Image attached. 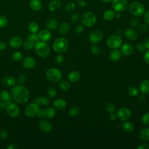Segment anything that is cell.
Returning <instances> with one entry per match:
<instances>
[{"label": "cell", "mask_w": 149, "mask_h": 149, "mask_svg": "<svg viewBox=\"0 0 149 149\" xmlns=\"http://www.w3.org/2000/svg\"><path fill=\"white\" fill-rule=\"evenodd\" d=\"M143 44L144 45V47L146 49H149V37L146 38L143 42Z\"/></svg>", "instance_id": "obj_59"}, {"label": "cell", "mask_w": 149, "mask_h": 149, "mask_svg": "<svg viewBox=\"0 0 149 149\" xmlns=\"http://www.w3.org/2000/svg\"><path fill=\"white\" fill-rule=\"evenodd\" d=\"M144 20L147 24H149V10L145 12L144 15Z\"/></svg>", "instance_id": "obj_57"}, {"label": "cell", "mask_w": 149, "mask_h": 149, "mask_svg": "<svg viewBox=\"0 0 149 149\" xmlns=\"http://www.w3.org/2000/svg\"><path fill=\"white\" fill-rule=\"evenodd\" d=\"M46 76L48 79L52 82L56 83L61 80L62 77V73L61 71L55 68L48 69L46 72Z\"/></svg>", "instance_id": "obj_4"}, {"label": "cell", "mask_w": 149, "mask_h": 149, "mask_svg": "<svg viewBox=\"0 0 149 149\" xmlns=\"http://www.w3.org/2000/svg\"><path fill=\"white\" fill-rule=\"evenodd\" d=\"M79 18H80L79 14L77 13H74L73 15H72L70 20H71V22L73 23H76L79 20Z\"/></svg>", "instance_id": "obj_52"}, {"label": "cell", "mask_w": 149, "mask_h": 149, "mask_svg": "<svg viewBox=\"0 0 149 149\" xmlns=\"http://www.w3.org/2000/svg\"><path fill=\"white\" fill-rule=\"evenodd\" d=\"M125 34L126 38L130 41H135L138 38L137 32L133 29H127L125 31Z\"/></svg>", "instance_id": "obj_19"}, {"label": "cell", "mask_w": 149, "mask_h": 149, "mask_svg": "<svg viewBox=\"0 0 149 149\" xmlns=\"http://www.w3.org/2000/svg\"><path fill=\"white\" fill-rule=\"evenodd\" d=\"M81 23L86 27H90L93 26L96 22V16L91 12H86L81 16Z\"/></svg>", "instance_id": "obj_5"}, {"label": "cell", "mask_w": 149, "mask_h": 149, "mask_svg": "<svg viewBox=\"0 0 149 149\" xmlns=\"http://www.w3.org/2000/svg\"><path fill=\"white\" fill-rule=\"evenodd\" d=\"M40 110L39 106L36 103H30L26 106L24 109V113L26 116L33 118L38 115Z\"/></svg>", "instance_id": "obj_8"}, {"label": "cell", "mask_w": 149, "mask_h": 149, "mask_svg": "<svg viewBox=\"0 0 149 149\" xmlns=\"http://www.w3.org/2000/svg\"><path fill=\"white\" fill-rule=\"evenodd\" d=\"M143 59L145 62L149 64V49L145 52L143 55Z\"/></svg>", "instance_id": "obj_55"}, {"label": "cell", "mask_w": 149, "mask_h": 149, "mask_svg": "<svg viewBox=\"0 0 149 149\" xmlns=\"http://www.w3.org/2000/svg\"><path fill=\"white\" fill-rule=\"evenodd\" d=\"M77 3L80 6H84L86 5V2L84 0H77Z\"/></svg>", "instance_id": "obj_62"}, {"label": "cell", "mask_w": 149, "mask_h": 149, "mask_svg": "<svg viewBox=\"0 0 149 149\" xmlns=\"http://www.w3.org/2000/svg\"><path fill=\"white\" fill-rule=\"evenodd\" d=\"M122 16L121 13L120 12H116V13H115V17H116V18L119 19Z\"/></svg>", "instance_id": "obj_63"}, {"label": "cell", "mask_w": 149, "mask_h": 149, "mask_svg": "<svg viewBox=\"0 0 149 149\" xmlns=\"http://www.w3.org/2000/svg\"><path fill=\"white\" fill-rule=\"evenodd\" d=\"M6 48V44L4 41H0V50L3 51Z\"/></svg>", "instance_id": "obj_60"}, {"label": "cell", "mask_w": 149, "mask_h": 149, "mask_svg": "<svg viewBox=\"0 0 149 149\" xmlns=\"http://www.w3.org/2000/svg\"><path fill=\"white\" fill-rule=\"evenodd\" d=\"M148 30V26L145 24H141L140 25L139 27H138V30L139 32L141 33H145L147 30Z\"/></svg>", "instance_id": "obj_50"}, {"label": "cell", "mask_w": 149, "mask_h": 149, "mask_svg": "<svg viewBox=\"0 0 149 149\" xmlns=\"http://www.w3.org/2000/svg\"><path fill=\"white\" fill-rule=\"evenodd\" d=\"M112 8L115 12H122L126 9L128 6L127 0H112Z\"/></svg>", "instance_id": "obj_9"}, {"label": "cell", "mask_w": 149, "mask_h": 149, "mask_svg": "<svg viewBox=\"0 0 149 149\" xmlns=\"http://www.w3.org/2000/svg\"><path fill=\"white\" fill-rule=\"evenodd\" d=\"M39 37L38 36H37L36 33H32L30 34L28 37V40L33 42L34 44L37 43L39 41Z\"/></svg>", "instance_id": "obj_40"}, {"label": "cell", "mask_w": 149, "mask_h": 149, "mask_svg": "<svg viewBox=\"0 0 149 149\" xmlns=\"http://www.w3.org/2000/svg\"><path fill=\"white\" fill-rule=\"evenodd\" d=\"M136 49L140 52H144L146 51V47H144V45L143 44V43H141V42H139V43H137L136 45Z\"/></svg>", "instance_id": "obj_48"}, {"label": "cell", "mask_w": 149, "mask_h": 149, "mask_svg": "<svg viewBox=\"0 0 149 149\" xmlns=\"http://www.w3.org/2000/svg\"><path fill=\"white\" fill-rule=\"evenodd\" d=\"M105 108H106V109H107V112L109 113H113L116 111L115 105L114 104H113L112 102H108L105 105Z\"/></svg>", "instance_id": "obj_38"}, {"label": "cell", "mask_w": 149, "mask_h": 149, "mask_svg": "<svg viewBox=\"0 0 149 149\" xmlns=\"http://www.w3.org/2000/svg\"><path fill=\"white\" fill-rule=\"evenodd\" d=\"M2 83L3 85L8 87L13 86L16 83V80L13 77L7 76L2 79Z\"/></svg>", "instance_id": "obj_29"}, {"label": "cell", "mask_w": 149, "mask_h": 149, "mask_svg": "<svg viewBox=\"0 0 149 149\" xmlns=\"http://www.w3.org/2000/svg\"><path fill=\"white\" fill-rule=\"evenodd\" d=\"M120 52L125 56H128L133 53V47L129 43H125L120 46Z\"/></svg>", "instance_id": "obj_15"}, {"label": "cell", "mask_w": 149, "mask_h": 149, "mask_svg": "<svg viewBox=\"0 0 149 149\" xmlns=\"http://www.w3.org/2000/svg\"><path fill=\"white\" fill-rule=\"evenodd\" d=\"M80 112V108L77 107V106H73L69 110V115L72 116H76L79 115V114Z\"/></svg>", "instance_id": "obj_36"}, {"label": "cell", "mask_w": 149, "mask_h": 149, "mask_svg": "<svg viewBox=\"0 0 149 149\" xmlns=\"http://www.w3.org/2000/svg\"><path fill=\"white\" fill-rule=\"evenodd\" d=\"M68 42L64 38H57L53 43V48L57 52H63L66 51L68 48Z\"/></svg>", "instance_id": "obj_6"}, {"label": "cell", "mask_w": 149, "mask_h": 149, "mask_svg": "<svg viewBox=\"0 0 149 149\" xmlns=\"http://www.w3.org/2000/svg\"><path fill=\"white\" fill-rule=\"evenodd\" d=\"M139 20L136 17H133L130 20V26L132 28H136L139 25Z\"/></svg>", "instance_id": "obj_46"}, {"label": "cell", "mask_w": 149, "mask_h": 149, "mask_svg": "<svg viewBox=\"0 0 149 149\" xmlns=\"http://www.w3.org/2000/svg\"><path fill=\"white\" fill-rule=\"evenodd\" d=\"M80 73L77 71H72L68 74V79L72 83H75L80 79Z\"/></svg>", "instance_id": "obj_24"}, {"label": "cell", "mask_w": 149, "mask_h": 149, "mask_svg": "<svg viewBox=\"0 0 149 149\" xmlns=\"http://www.w3.org/2000/svg\"><path fill=\"white\" fill-rule=\"evenodd\" d=\"M64 60H65L64 56L61 54H59V55H57V56L56 57V59H55L56 62L58 64L62 63L64 62Z\"/></svg>", "instance_id": "obj_54"}, {"label": "cell", "mask_w": 149, "mask_h": 149, "mask_svg": "<svg viewBox=\"0 0 149 149\" xmlns=\"http://www.w3.org/2000/svg\"><path fill=\"white\" fill-rule=\"evenodd\" d=\"M140 91L143 94L149 93V80H143L140 84Z\"/></svg>", "instance_id": "obj_28"}, {"label": "cell", "mask_w": 149, "mask_h": 149, "mask_svg": "<svg viewBox=\"0 0 149 149\" xmlns=\"http://www.w3.org/2000/svg\"><path fill=\"white\" fill-rule=\"evenodd\" d=\"M103 38V33L100 30H93L88 35L89 41L93 44L99 42Z\"/></svg>", "instance_id": "obj_12"}, {"label": "cell", "mask_w": 149, "mask_h": 149, "mask_svg": "<svg viewBox=\"0 0 149 149\" xmlns=\"http://www.w3.org/2000/svg\"><path fill=\"white\" fill-rule=\"evenodd\" d=\"M12 99L16 102L23 104L26 103L30 98L29 90L23 85H17L14 86L10 93Z\"/></svg>", "instance_id": "obj_1"}, {"label": "cell", "mask_w": 149, "mask_h": 149, "mask_svg": "<svg viewBox=\"0 0 149 149\" xmlns=\"http://www.w3.org/2000/svg\"><path fill=\"white\" fill-rule=\"evenodd\" d=\"M6 113L12 117H17L20 113V108L16 104L9 102L5 106Z\"/></svg>", "instance_id": "obj_10"}, {"label": "cell", "mask_w": 149, "mask_h": 149, "mask_svg": "<svg viewBox=\"0 0 149 149\" xmlns=\"http://www.w3.org/2000/svg\"><path fill=\"white\" fill-rule=\"evenodd\" d=\"M59 87L62 90L67 91L70 88V83L68 81L62 80L59 83Z\"/></svg>", "instance_id": "obj_37"}, {"label": "cell", "mask_w": 149, "mask_h": 149, "mask_svg": "<svg viewBox=\"0 0 149 149\" xmlns=\"http://www.w3.org/2000/svg\"><path fill=\"white\" fill-rule=\"evenodd\" d=\"M137 149H149V145L146 143H141L137 146Z\"/></svg>", "instance_id": "obj_56"}, {"label": "cell", "mask_w": 149, "mask_h": 149, "mask_svg": "<svg viewBox=\"0 0 149 149\" xmlns=\"http://www.w3.org/2000/svg\"><path fill=\"white\" fill-rule=\"evenodd\" d=\"M91 52L94 55H98L101 52L100 48L96 45H93L91 47Z\"/></svg>", "instance_id": "obj_45"}, {"label": "cell", "mask_w": 149, "mask_h": 149, "mask_svg": "<svg viewBox=\"0 0 149 149\" xmlns=\"http://www.w3.org/2000/svg\"><path fill=\"white\" fill-rule=\"evenodd\" d=\"M122 54L118 49H113L109 54V59L113 62H117L121 58Z\"/></svg>", "instance_id": "obj_21"}, {"label": "cell", "mask_w": 149, "mask_h": 149, "mask_svg": "<svg viewBox=\"0 0 149 149\" xmlns=\"http://www.w3.org/2000/svg\"><path fill=\"white\" fill-rule=\"evenodd\" d=\"M8 24V19L6 16L1 15L0 16V28H4Z\"/></svg>", "instance_id": "obj_43"}, {"label": "cell", "mask_w": 149, "mask_h": 149, "mask_svg": "<svg viewBox=\"0 0 149 149\" xmlns=\"http://www.w3.org/2000/svg\"><path fill=\"white\" fill-rule=\"evenodd\" d=\"M139 90L137 88V87L135 86H130L127 89V93L129 95L132 97L137 96L139 94Z\"/></svg>", "instance_id": "obj_35"}, {"label": "cell", "mask_w": 149, "mask_h": 149, "mask_svg": "<svg viewBox=\"0 0 149 149\" xmlns=\"http://www.w3.org/2000/svg\"><path fill=\"white\" fill-rule=\"evenodd\" d=\"M58 21L54 18L49 19L46 23V27L49 30H54L58 26Z\"/></svg>", "instance_id": "obj_27"}, {"label": "cell", "mask_w": 149, "mask_h": 149, "mask_svg": "<svg viewBox=\"0 0 149 149\" xmlns=\"http://www.w3.org/2000/svg\"><path fill=\"white\" fill-rule=\"evenodd\" d=\"M34 102L36 103L38 106L39 105H48L50 104V100L48 97L42 96V97H39L37 98L35 100Z\"/></svg>", "instance_id": "obj_26"}, {"label": "cell", "mask_w": 149, "mask_h": 149, "mask_svg": "<svg viewBox=\"0 0 149 149\" xmlns=\"http://www.w3.org/2000/svg\"><path fill=\"white\" fill-rule=\"evenodd\" d=\"M118 118L122 121L128 120L132 116L130 110L127 108H121L116 112Z\"/></svg>", "instance_id": "obj_11"}, {"label": "cell", "mask_w": 149, "mask_h": 149, "mask_svg": "<svg viewBox=\"0 0 149 149\" xmlns=\"http://www.w3.org/2000/svg\"><path fill=\"white\" fill-rule=\"evenodd\" d=\"M130 12L136 17H140L144 13V6L140 2L134 1L132 2L129 6Z\"/></svg>", "instance_id": "obj_3"}, {"label": "cell", "mask_w": 149, "mask_h": 149, "mask_svg": "<svg viewBox=\"0 0 149 149\" xmlns=\"http://www.w3.org/2000/svg\"><path fill=\"white\" fill-rule=\"evenodd\" d=\"M47 93L49 98H53L56 95V90L54 87H49L47 89Z\"/></svg>", "instance_id": "obj_39"}, {"label": "cell", "mask_w": 149, "mask_h": 149, "mask_svg": "<svg viewBox=\"0 0 149 149\" xmlns=\"http://www.w3.org/2000/svg\"><path fill=\"white\" fill-rule=\"evenodd\" d=\"M26 80V76L23 74H20L17 77V82L19 84L23 85V84L25 83Z\"/></svg>", "instance_id": "obj_47"}, {"label": "cell", "mask_w": 149, "mask_h": 149, "mask_svg": "<svg viewBox=\"0 0 149 149\" xmlns=\"http://www.w3.org/2000/svg\"><path fill=\"white\" fill-rule=\"evenodd\" d=\"M40 129L45 133L50 132L52 129L51 123L47 120H41L38 123Z\"/></svg>", "instance_id": "obj_16"}, {"label": "cell", "mask_w": 149, "mask_h": 149, "mask_svg": "<svg viewBox=\"0 0 149 149\" xmlns=\"http://www.w3.org/2000/svg\"><path fill=\"white\" fill-rule=\"evenodd\" d=\"M69 29H70L69 24L67 22H63L59 26V31L61 34L65 35L68 33Z\"/></svg>", "instance_id": "obj_32"}, {"label": "cell", "mask_w": 149, "mask_h": 149, "mask_svg": "<svg viewBox=\"0 0 149 149\" xmlns=\"http://www.w3.org/2000/svg\"><path fill=\"white\" fill-rule=\"evenodd\" d=\"M102 2H105V3H108V2H109L110 1H111L112 0H101Z\"/></svg>", "instance_id": "obj_64"}, {"label": "cell", "mask_w": 149, "mask_h": 149, "mask_svg": "<svg viewBox=\"0 0 149 149\" xmlns=\"http://www.w3.org/2000/svg\"><path fill=\"white\" fill-rule=\"evenodd\" d=\"M75 8V4L73 2H69L66 4V6H65V9L68 12H72L74 10Z\"/></svg>", "instance_id": "obj_49"}, {"label": "cell", "mask_w": 149, "mask_h": 149, "mask_svg": "<svg viewBox=\"0 0 149 149\" xmlns=\"http://www.w3.org/2000/svg\"><path fill=\"white\" fill-rule=\"evenodd\" d=\"M56 115V110L53 107H48L44 109L40 110L38 116L40 118H47L51 119Z\"/></svg>", "instance_id": "obj_13"}, {"label": "cell", "mask_w": 149, "mask_h": 149, "mask_svg": "<svg viewBox=\"0 0 149 149\" xmlns=\"http://www.w3.org/2000/svg\"><path fill=\"white\" fill-rule=\"evenodd\" d=\"M61 6V3L59 0H52L48 4L49 9L51 11H55Z\"/></svg>", "instance_id": "obj_30"}, {"label": "cell", "mask_w": 149, "mask_h": 149, "mask_svg": "<svg viewBox=\"0 0 149 149\" xmlns=\"http://www.w3.org/2000/svg\"><path fill=\"white\" fill-rule=\"evenodd\" d=\"M84 27L83 25H81V24H78L75 27V31L77 34L82 33L84 31Z\"/></svg>", "instance_id": "obj_51"}, {"label": "cell", "mask_w": 149, "mask_h": 149, "mask_svg": "<svg viewBox=\"0 0 149 149\" xmlns=\"http://www.w3.org/2000/svg\"><path fill=\"white\" fill-rule=\"evenodd\" d=\"M30 8L34 11H39L42 9V6L40 0H30L29 2Z\"/></svg>", "instance_id": "obj_22"}, {"label": "cell", "mask_w": 149, "mask_h": 149, "mask_svg": "<svg viewBox=\"0 0 149 149\" xmlns=\"http://www.w3.org/2000/svg\"><path fill=\"white\" fill-rule=\"evenodd\" d=\"M34 45H35V44L29 40L25 41L23 43V47L26 49H27V50L31 49L34 47Z\"/></svg>", "instance_id": "obj_42"}, {"label": "cell", "mask_w": 149, "mask_h": 149, "mask_svg": "<svg viewBox=\"0 0 149 149\" xmlns=\"http://www.w3.org/2000/svg\"><path fill=\"white\" fill-rule=\"evenodd\" d=\"M107 45L111 49H118L122 44L121 38L118 35H112L107 40Z\"/></svg>", "instance_id": "obj_7"}, {"label": "cell", "mask_w": 149, "mask_h": 149, "mask_svg": "<svg viewBox=\"0 0 149 149\" xmlns=\"http://www.w3.org/2000/svg\"><path fill=\"white\" fill-rule=\"evenodd\" d=\"M6 149H17V146L14 143H9L8 144V146L6 147Z\"/></svg>", "instance_id": "obj_58"}, {"label": "cell", "mask_w": 149, "mask_h": 149, "mask_svg": "<svg viewBox=\"0 0 149 149\" xmlns=\"http://www.w3.org/2000/svg\"><path fill=\"white\" fill-rule=\"evenodd\" d=\"M12 97L10 94L5 90H3L0 93V100H1V104L2 107H5L6 104L12 101Z\"/></svg>", "instance_id": "obj_14"}, {"label": "cell", "mask_w": 149, "mask_h": 149, "mask_svg": "<svg viewBox=\"0 0 149 149\" xmlns=\"http://www.w3.org/2000/svg\"><path fill=\"white\" fill-rule=\"evenodd\" d=\"M36 53L42 58H45L48 56L50 51L49 45L45 41H38L34 45Z\"/></svg>", "instance_id": "obj_2"}, {"label": "cell", "mask_w": 149, "mask_h": 149, "mask_svg": "<svg viewBox=\"0 0 149 149\" xmlns=\"http://www.w3.org/2000/svg\"><path fill=\"white\" fill-rule=\"evenodd\" d=\"M51 33L47 29H42L38 33V37L42 41H47L51 38Z\"/></svg>", "instance_id": "obj_20"}, {"label": "cell", "mask_w": 149, "mask_h": 149, "mask_svg": "<svg viewBox=\"0 0 149 149\" xmlns=\"http://www.w3.org/2000/svg\"><path fill=\"white\" fill-rule=\"evenodd\" d=\"M115 17V12L111 9L107 10L103 14V17L107 21H111Z\"/></svg>", "instance_id": "obj_31"}, {"label": "cell", "mask_w": 149, "mask_h": 149, "mask_svg": "<svg viewBox=\"0 0 149 149\" xmlns=\"http://www.w3.org/2000/svg\"><path fill=\"white\" fill-rule=\"evenodd\" d=\"M141 122L145 125H149V112L144 113L141 117Z\"/></svg>", "instance_id": "obj_44"}, {"label": "cell", "mask_w": 149, "mask_h": 149, "mask_svg": "<svg viewBox=\"0 0 149 149\" xmlns=\"http://www.w3.org/2000/svg\"><path fill=\"white\" fill-rule=\"evenodd\" d=\"M122 128L126 132L131 133L134 130V127L132 123L128 121H125L122 125Z\"/></svg>", "instance_id": "obj_33"}, {"label": "cell", "mask_w": 149, "mask_h": 149, "mask_svg": "<svg viewBox=\"0 0 149 149\" xmlns=\"http://www.w3.org/2000/svg\"><path fill=\"white\" fill-rule=\"evenodd\" d=\"M139 138L144 141H149V127H144L140 130Z\"/></svg>", "instance_id": "obj_25"}, {"label": "cell", "mask_w": 149, "mask_h": 149, "mask_svg": "<svg viewBox=\"0 0 149 149\" xmlns=\"http://www.w3.org/2000/svg\"><path fill=\"white\" fill-rule=\"evenodd\" d=\"M36 64V59L31 56H27L25 58L23 62V66L28 69L33 68Z\"/></svg>", "instance_id": "obj_17"}, {"label": "cell", "mask_w": 149, "mask_h": 149, "mask_svg": "<svg viewBox=\"0 0 149 149\" xmlns=\"http://www.w3.org/2000/svg\"><path fill=\"white\" fill-rule=\"evenodd\" d=\"M9 133L6 130L2 129L0 130V138L2 139H6L8 136Z\"/></svg>", "instance_id": "obj_53"}, {"label": "cell", "mask_w": 149, "mask_h": 149, "mask_svg": "<svg viewBox=\"0 0 149 149\" xmlns=\"http://www.w3.org/2000/svg\"><path fill=\"white\" fill-rule=\"evenodd\" d=\"M118 118V116H117V115L116 113H115L114 112L113 113H111L109 115V119L111 120H116V119Z\"/></svg>", "instance_id": "obj_61"}, {"label": "cell", "mask_w": 149, "mask_h": 149, "mask_svg": "<svg viewBox=\"0 0 149 149\" xmlns=\"http://www.w3.org/2000/svg\"><path fill=\"white\" fill-rule=\"evenodd\" d=\"M28 29L29 31L32 33H36L39 30L38 24L35 22H31L29 24Z\"/></svg>", "instance_id": "obj_34"}, {"label": "cell", "mask_w": 149, "mask_h": 149, "mask_svg": "<svg viewBox=\"0 0 149 149\" xmlns=\"http://www.w3.org/2000/svg\"><path fill=\"white\" fill-rule=\"evenodd\" d=\"M54 105L56 109L59 110H63L65 109L66 107V102L62 98H57L54 101Z\"/></svg>", "instance_id": "obj_23"}, {"label": "cell", "mask_w": 149, "mask_h": 149, "mask_svg": "<svg viewBox=\"0 0 149 149\" xmlns=\"http://www.w3.org/2000/svg\"><path fill=\"white\" fill-rule=\"evenodd\" d=\"M12 58L14 61L16 62H19L23 59V55L20 52L16 51L12 54Z\"/></svg>", "instance_id": "obj_41"}, {"label": "cell", "mask_w": 149, "mask_h": 149, "mask_svg": "<svg viewBox=\"0 0 149 149\" xmlns=\"http://www.w3.org/2000/svg\"><path fill=\"white\" fill-rule=\"evenodd\" d=\"M9 45L12 48H17L20 47L23 44V40L22 39L18 36H16L14 37H12L11 39H10L9 41Z\"/></svg>", "instance_id": "obj_18"}]
</instances>
